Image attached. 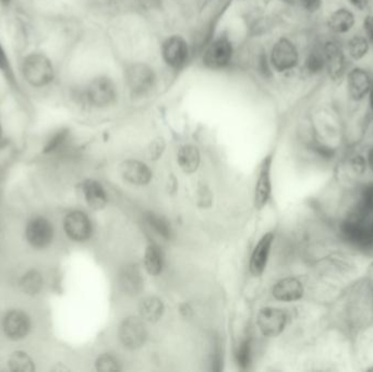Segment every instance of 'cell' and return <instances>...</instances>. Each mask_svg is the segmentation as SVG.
Listing matches in <instances>:
<instances>
[{
  "label": "cell",
  "mask_w": 373,
  "mask_h": 372,
  "mask_svg": "<svg viewBox=\"0 0 373 372\" xmlns=\"http://www.w3.org/2000/svg\"><path fill=\"white\" fill-rule=\"evenodd\" d=\"M162 52L165 63L174 69H181L188 60V45L181 37H170L163 45Z\"/></svg>",
  "instance_id": "obj_9"
},
{
  "label": "cell",
  "mask_w": 373,
  "mask_h": 372,
  "mask_svg": "<svg viewBox=\"0 0 373 372\" xmlns=\"http://www.w3.org/2000/svg\"><path fill=\"white\" fill-rule=\"evenodd\" d=\"M84 198L90 208L102 210L108 204V195L102 185L95 180H86L83 185Z\"/></svg>",
  "instance_id": "obj_19"
},
{
  "label": "cell",
  "mask_w": 373,
  "mask_h": 372,
  "mask_svg": "<svg viewBox=\"0 0 373 372\" xmlns=\"http://www.w3.org/2000/svg\"><path fill=\"white\" fill-rule=\"evenodd\" d=\"M68 130H59L55 135H52V137H50V140L48 141V144L45 146L44 153H52V152H55L56 150L61 148L65 144L67 138H68Z\"/></svg>",
  "instance_id": "obj_30"
},
{
  "label": "cell",
  "mask_w": 373,
  "mask_h": 372,
  "mask_svg": "<svg viewBox=\"0 0 373 372\" xmlns=\"http://www.w3.org/2000/svg\"><path fill=\"white\" fill-rule=\"evenodd\" d=\"M178 163L181 165L183 172H196L200 165V153L196 146H185L178 152Z\"/></svg>",
  "instance_id": "obj_22"
},
{
  "label": "cell",
  "mask_w": 373,
  "mask_h": 372,
  "mask_svg": "<svg viewBox=\"0 0 373 372\" xmlns=\"http://www.w3.org/2000/svg\"><path fill=\"white\" fill-rule=\"evenodd\" d=\"M288 317L283 310L277 308H264L258 315V326L266 336H277L286 326Z\"/></svg>",
  "instance_id": "obj_8"
},
{
  "label": "cell",
  "mask_w": 373,
  "mask_h": 372,
  "mask_svg": "<svg viewBox=\"0 0 373 372\" xmlns=\"http://www.w3.org/2000/svg\"><path fill=\"white\" fill-rule=\"evenodd\" d=\"M26 237L31 247L45 249L54 239V227L48 219L37 216L32 219L26 226Z\"/></svg>",
  "instance_id": "obj_4"
},
{
  "label": "cell",
  "mask_w": 373,
  "mask_h": 372,
  "mask_svg": "<svg viewBox=\"0 0 373 372\" xmlns=\"http://www.w3.org/2000/svg\"><path fill=\"white\" fill-rule=\"evenodd\" d=\"M236 360H237L238 366L243 369L249 367L251 362V341L249 338H245L238 347Z\"/></svg>",
  "instance_id": "obj_29"
},
{
  "label": "cell",
  "mask_w": 373,
  "mask_h": 372,
  "mask_svg": "<svg viewBox=\"0 0 373 372\" xmlns=\"http://www.w3.org/2000/svg\"><path fill=\"white\" fill-rule=\"evenodd\" d=\"M368 41L361 35L352 37L348 43V52L354 59H361L368 52Z\"/></svg>",
  "instance_id": "obj_28"
},
{
  "label": "cell",
  "mask_w": 373,
  "mask_h": 372,
  "mask_svg": "<svg viewBox=\"0 0 373 372\" xmlns=\"http://www.w3.org/2000/svg\"><path fill=\"white\" fill-rule=\"evenodd\" d=\"M163 311H164V306H163L162 300L157 297L146 298L140 306L142 317L150 322L159 320V317H162Z\"/></svg>",
  "instance_id": "obj_23"
},
{
  "label": "cell",
  "mask_w": 373,
  "mask_h": 372,
  "mask_svg": "<svg viewBox=\"0 0 373 372\" xmlns=\"http://www.w3.org/2000/svg\"><path fill=\"white\" fill-rule=\"evenodd\" d=\"M363 215H365V213L361 211L359 215L354 216L345 222L343 225V233L348 240L356 245L368 247L372 245V240H371L369 225L367 224Z\"/></svg>",
  "instance_id": "obj_12"
},
{
  "label": "cell",
  "mask_w": 373,
  "mask_h": 372,
  "mask_svg": "<svg viewBox=\"0 0 373 372\" xmlns=\"http://www.w3.org/2000/svg\"><path fill=\"white\" fill-rule=\"evenodd\" d=\"M85 97L92 106L108 107L117 99L115 84L108 77L101 76L93 79L86 88Z\"/></svg>",
  "instance_id": "obj_2"
},
{
  "label": "cell",
  "mask_w": 373,
  "mask_h": 372,
  "mask_svg": "<svg viewBox=\"0 0 373 372\" xmlns=\"http://www.w3.org/2000/svg\"><path fill=\"white\" fill-rule=\"evenodd\" d=\"M0 138H1V126H0Z\"/></svg>",
  "instance_id": "obj_43"
},
{
  "label": "cell",
  "mask_w": 373,
  "mask_h": 372,
  "mask_svg": "<svg viewBox=\"0 0 373 372\" xmlns=\"http://www.w3.org/2000/svg\"><path fill=\"white\" fill-rule=\"evenodd\" d=\"M369 229H370L371 240H372V245H373V219H372V222H371V224L369 225Z\"/></svg>",
  "instance_id": "obj_41"
},
{
  "label": "cell",
  "mask_w": 373,
  "mask_h": 372,
  "mask_svg": "<svg viewBox=\"0 0 373 372\" xmlns=\"http://www.w3.org/2000/svg\"><path fill=\"white\" fill-rule=\"evenodd\" d=\"M355 23L354 14L347 9H339L330 17L329 26L335 33H346Z\"/></svg>",
  "instance_id": "obj_21"
},
{
  "label": "cell",
  "mask_w": 373,
  "mask_h": 372,
  "mask_svg": "<svg viewBox=\"0 0 373 372\" xmlns=\"http://www.w3.org/2000/svg\"><path fill=\"white\" fill-rule=\"evenodd\" d=\"M9 369L14 372L34 371V362L28 353L23 351H17L11 354L8 360Z\"/></svg>",
  "instance_id": "obj_25"
},
{
  "label": "cell",
  "mask_w": 373,
  "mask_h": 372,
  "mask_svg": "<svg viewBox=\"0 0 373 372\" xmlns=\"http://www.w3.org/2000/svg\"><path fill=\"white\" fill-rule=\"evenodd\" d=\"M369 92H370V105H371V108H372V110H373V82H371L370 90H369Z\"/></svg>",
  "instance_id": "obj_39"
},
{
  "label": "cell",
  "mask_w": 373,
  "mask_h": 372,
  "mask_svg": "<svg viewBox=\"0 0 373 372\" xmlns=\"http://www.w3.org/2000/svg\"><path fill=\"white\" fill-rule=\"evenodd\" d=\"M119 337L127 349H136L141 347L146 338L143 322L134 317L125 319L119 329Z\"/></svg>",
  "instance_id": "obj_11"
},
{
  "label": "cell",
  "mask_w": 373,
  "mask_h": 372,
  "mask_svg": "<svg viewBox=\"0 0 373 372\" xmlns=\"http://www.w3.org/2000/svg\"><path fill=\"white\" fill-rule=\"evenodd\" d=\"M97 369L103 372L118 371L119 364H118L117 360L114 358L112 355H102L97 360Z\"/></svg>",
  "instance_id": "obj_32"
},
{
  "label": "cell",
  "mask_w": 373,
  "mask_h": 372,
  "mask_svg": "<svg viewBox=\"0 0 373 372\" xmlns=\"http://www.w3.org/2000/svg\"><path fill=\"white\" fill-rule=\"evenodd\" d=\"M0 3H3V6H8L11 3V0H0Z\"/></svg>",
  "instance_id": "obj_42"
},
{
  "label": "cell",
  "mask_w": 373,
  "mask_h": 372,
  "mask_svg": "<svg viewBox=\"0 0 373 372\" xmlns=\"http://www.w3.org/2000/svg\"><path fill=\"white\" fill-rule=\"evenodd\" d=\"M350 3L359 10H363L368 7L369 0H350Z\"/></svg>",
  "instance_id": "obj_37"
},
{
  "label": "cell",
  "mask_w": 373,
  "mask_h": 372,
  "mask_svg": "<svg viewBox=\"0 0 373 372\" xmlns=\"http://www.w3.org/2000/svg\"><path fill=\"white\" fill-rule=\"evenodd\" d=\"M146 223L151 227L159 236L163 237V238H170V227L168 225V222L165 221L163 217H159L157 214L150 213L146 215Z\"/></svg>",
  "instance_id": "obj_27"
},
{
  "label": "cell",
  "mask_w": 373,
  "mask_h": 372,
  "mask_svg": "<svg viewBox=\"0 0 373 372\" xmlns=\"http://www.w3.org/2000/svg\"><path fill=\"white\" fill-rule=\"evenodd\" d=\"M145 268L152 275H159L163 270L162 251L157 246L151 245L146 248L144 255Z\"/></svg>",
  "instance_id": "obj_26"
},
{
  "label": "cell",
  "mask_w": 373,
  "mask_h": 372,
  "mask_svg": "<svg viewBox=\"0 0 373 372\" xmlns=\"http://www.w3.org/2000/svg\"><path fill=\"white\" fill-rule=\"evenodd\" d=\"M301 3L309 11H316L321 6V0H301Z\"/></svg>",
  "instance_id": "obj_35"
},
{
  "label": "cell",
  "mask_w": 373,
  "mask_h": 372,
  "mask_svg": "<svg viewBox=\"0 0 373 372\" xmlns=\"http://www.w3.org/2000/svg\"><path fill=\"white\" fill-rule=\"evenodd\" d=\"M271 61L276 70H290L298 63L297 48L290 39H279L272 50Z\"/></svg>",
  "instance_id": "obj_7"
},
{
  "label": "cell",
  "mask_w": 373,
  "mask_h": 372,
  "mask_svg": "<svg viewBox=\"0 0 373 372\" xmlns=\"http://www.w3.org/2000/svg\"><path fill=\"white\" fill-rule=\"evenodd\" d=\"M123 178L133 185L143 186L151 182L152 172L149 167L139 161H127L121 168Z\"/></svg>",
  "instance_id": "obj_16"
},
{
  "label": "cell",
  "mask_w": 373,
  "mask_h": 372,
  "mask_svg": "<svg viewBox=\"0 0 373 372\" xmlns=\"http://www.w3.org/2000/svg\"><path fill=\"white\" fill-rule=\"evenodd\" d=\"M365 33L368 35L369 39L371 43H373V14L367 17L365 20Z\"/></svg>",
  "instance_id": "obj_36"
},
{
  "label": "cell",
  "mask_w": 373,
  "mask_h": 372,
  "mask_svg": "<svg viewBox=\"0 0 373 372\" xmlns=\"http://www.w3.org/2000/svg\"><path fill=\"white\" fill-rule=\"evenodd\" d=\"M24 80L33 88H44L55 78L54 66L48 56L42 52H32L22 63Z\"/></svg>",
  "instance_id": "obj_1"
},
{
  "label": "cell",
  "mask_w": 373,
  "mask_h": 372,
  "mask_svg": "<svg viewBox=\"0 0 373 372\" xmlns=\"http://www.w3.org/2000/svg\"><path fill=\"white\" fill-rule=\"evenodd\" d=\"M354 166H355L356 170H361V172H363V169H365V161H363V159H361V157H358V159H356L355 161H354Z\"/></svg>",
  "instance_id": "obj_38"
},
{
  "label": "cell",
  "mask_w": 373,
  "mask_h": 372,
  "mask_svg": "<svg viewBox=\"0 0 373 372\" xmlns=\"http://www.w3.org/2000/svg\"><path fill=\"white\" fill-rule=\"evenodd\" d=\"M325 66L329 70L330 76L334 80L342 78L345 70V57L342 48L337 43H326L323 48Z\"/></svg>",
  "instance_id": "obj_15"
},
{
  "label": "cell",
  "mask_w": 373,
  "mask_h": 372,
  "mask_svg": "<svg viewBox=\"0 0 373 372\" xmlns=\"http://www.w3.org/2000/svg\"><path fill=\"white\" fill-rule=\"evenodd\" d=\"M348 92L354 99H361L370 90L371 81L368 73L361 68H356L348 75Z\"/></svg>",
  "instance_id": "obj_18"
},
{
  "label": "cell",
  "mask_w": 373,
  "mask_h": 372,
  "mask_svg": "<svg viewBox=\"0 0 373 372\" xmlns=\"http://www.w3.org/2000/svg\"><path fill=\"white\" fill-rule=\"evenodd\" d=\"M3 330L11 341H21L31 330V319L22 310H11L3 317Z\"/></svg>",
  "instance_id": "obj_5"
},
{
  "label": "cell",
  "mask_w": 373,
  "mask_h": 372,
  "mask_svg": "<svg viewBox=\"0 0 373 372\" xmlns=\"http://www.w3.org/2000/svg\"><path fill=\"white\" fill-rule=\"evenodd\" d=\"M125 81L133 95H144L154 86V71L145 63H133L125 71Z\"/></svg>",
  "instance_id": "obj_3"
},
{
  "label": "cell",
  "mask_w": 373,
  "mask_h": 372,
  "mask_svg": "<svg viewBox=\"0 0 373 372\" xmlns=\"http://www.w3.org/2000/svg\"><path fill=\"white\" fill-rule=\"evenodd\" d=\"M63 229L70 239L78 242H85L91 237L92 223L83 212L73 211L65 216Z\"/></svg>",
  "instance_id": "obj_6"
},
{
  "label": "cell",
  "mask_w": 373,
  "mask_h": 372,
  "mask_svg": "<svg viewBox=\"0 0 373 372\" xmlns=\"http://www.w3.org/2000/svg\"><path fill=\"white\" fill-rule=\"evenodd\" d=\"M121 286L123 292L128 295H138L141 292L143 287V279H142L140 271L137 266H127L121 274Z\"/></svg>",
  "instance_id": "obj_20"
},
{
  "label": "cell",
  "mask_w": 373,
  "mask_h": 372,
  "mask_svg": "<svg viewBox=\"0 0 373 372\" xmlns=\"http://www.w3.org/2000/svg\"><path fill=\"white\" fill-rule=\"evenodd\" d=\"M20 287L24 294L37 296L43 288V277L39 271L30 270L22 276Z\"/></svg>",
  "instance_id": "obj_24"
},
{
  "label": "cell",
  "mask_w": 373,
  "mask_h": 372,
  "mask_svg": "<svg viewBox=\"0 0 373 372\" xmlns=\"http://www.w3.org/2000/svg\"><path fill=\"white\" fill-rule=\"evenodd\" d=\"M325 66V59H324L323 52H311L308 59H307V69L311 73H318L323 69Z\"/></svg>",
  "instance_id": "obj_31"
},
{
  "label": "cell",
  "mask_w": 373,
  "mask_h": 372,
  "mask_svg": "<svg viewBox=\"0 0 373 372\" xmlns=\"http://www.w3.org/2000/svg\"><path fill=\"white\" fill-rule=\"evenodd\" d=\"M303 295V286L301 282L294 277H288L275 284L273 296L282 302H295Z\"/></svg>",
  "instance_id": "obj_17"
},
{
  "label": "cell",
  "mask_w": 373,
  "mask_h": 372,
  "mask_svg": "<svg viewBox=\"0 0 373 372\" xmlns=\"http://www.w3.org/2000/svg\"><path fill=\"white\" fill-rule=\"evenodd\" d=\"M0 71L5 75H10L11 67L10 61H9L8 56L6 54L5 48H3L1 42H0Z\"/></svg>",
  "instance_id": "obj_34"
},
{
  "label": "cell",
  "mask_w": 373,
  "mask_h": 372,
  "mask_svg": "<svg viewBox=\"0 0 373 372\" xmlns=\"http://www.w3.org/2000/svg\"><path fill=\"white\" fill-rule=\"evenodd\" d=\"M369 165H370L371 169L373 170V148L369 153Z\"/></svg>",
  "instance_id": "obj_40"
},
{
  "label": "cell",
  "mask_w": 373,
  "mask_h": 372,
  "mask_svg": "<svg viewBox=\"0 0 373 372\" xmlns=\"http://www.w3.org/2000/svg\"><path fill=\"white\" fill-rule=\"evenodd\" d=\"M232 57V43L225 37L215 39L204 55V63L212 69H221L230 63Z\"/></svg>",
  "instance_id": "obj_10"
},
{
  "label": "cell",
  "mask_w": 373,
  "mask_h": 372,
  "mask_svg": "<svg viewBox=\"0 0 373 372\" xmlns=\"http://www.w3.org/2000/svg\"><path fill=\"white\" fill-rule=\"evenodd\" d=\"M271 157H266L260 167L258 182H256V193H254V201L258 208H264L266 203L269 202L271 197Z\"/></svg>",
  "instance_id": "obj_13"
},
{
  "label": "cell",
  "mask_w": 373,
  "mask_h": 372,
  "mask_svg": "<svg viewBox=\"0 0 373 372\" xmlns=\"http://www.w3.org/2000/svg\"><path fill=\"white\" fill-rule=\"evenodd\" d=\"M361 206V211L363 213L373 211V184H370L363 189Z\"/></svg>",
  "instance_id": "obj_33"
},
{
  "label": "cell",
  "mask_w": 373,
  "mask_h": 372,
  "mask_svg": "<svg viewBox=\"0 0 373 372\" xmlns=\"http://www.w3.org/2000/svg\"><path fill=\"white\" fill-rule=\"evenodd\" d=\"M273 240H274V235L268 233L262 237L261 240L253 250L250 260V272L253 275L260 276L265 270Z\"/></svg>",
  "instance_id": "obj_14"
}]
</instances>
